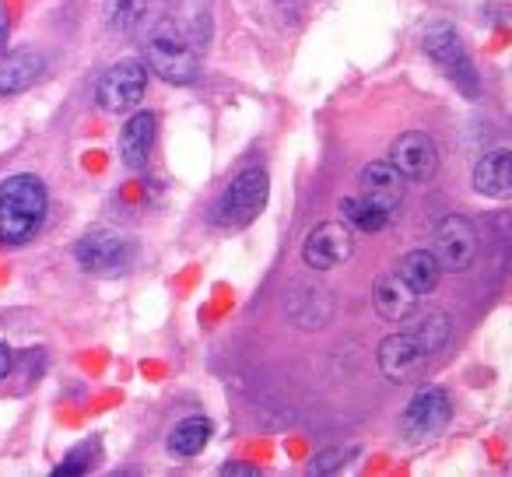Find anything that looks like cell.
I'll return each mask as SVG.
<instances>
[{
	"label": "cell",
	"mask_w": 512,
	"mask_h": 477,
	"mask_svg": "<svg viewBox=\"0 0 512 477\" xmlns=\"http://www.w3.org/2000/svg\"><path fill=\"white\" fill-rule=\"evenodd\" d=\"M50 214V193L43 179L32 172H18L0 183V243L25 246L39 235Z\"/></svg>",
	"instance_id": "6da1fadb"
},
{
	"label": "cell",
	"mask_w": 512,
	"mask_h": 477,
	"mask_svg": "<svg viewBox=\"0 0 512 477\" xmlns=\"http://www.w3.org/2000/svg\"><path fill=\"white\" fill-rule=\"evenodd\" d=\"M144 67L169 85H193L200 78V57L190 39L172 22H162L144 39Z\"/></svg>",
	"instance_id": "7a4b0ae2"
},
{
	"label": "cell",
	"mask_w": 512,
	"mask_h": 477,
	"mask_svg": "<svg viewBox=\"0 0 512 477\" xmlns=\"http://www.w3.org/2000/svg\"><path fill=\"white\" fill-rule=\"evenodd\" d=\"M421 46H425L428 60L453 81L456 92H463L467 99H477V95H481V74H477L474 60H470L467 46H463L460 32H456L453 25L449 22L428 25L425 36H421Z\"/></svg>",
	"instance_id": "3957f363"
},
{
	"label": "cell",
	"mask_w": 512,
	"mask_h": 477,
	"mask_svg": "<svg viewBox=\"0 0 512 477\" xmlns=\"http://www.w3.org/2000/svg\"><path fill=\"white\" fill-rule=\"evenodd\" d=\"M74 260L85 274L92 278H123L130 274L137 260V246L130 235L113 232V228H95V232L81 235L74 246Z\"/></svg>",
	"instance_id": "277c9868"
},
{
	"label": "cell",
	"mask_w": 512,
	"mask_h": 477,
	"mask_svg": "<svg viewBox=\"0 0 512 477\" xmlns=\"http://www.w3.org/2000/svg\"><path fill=\"white\" fill-rule=\"evenodd\" d=\"M271 197V179L264 169H242L239 176L228 183V190L218 200V214L214 218L228 228H246L260 218Z\"/></svg>",
	"instance_id": "5b68a950"
},
{
	"label": "cell",
	"mask_w": 512,
	"mask_h": 477,
	"mask_svg": "<svg viewBox=\"0 0 512 477\" xmlns=\"http://www.w3.org/2000/svg\"><path fill=\"white\" fill-rule=\"evenodd\" d=\"M435 260H439L442 274H463L477 264L481 257V235H477L474 221L463 214H446L435 225Z\"/></svg>",
	"instance_id": "8992f818"
},
{
	"label": "cell",
	"mask_w": 512,
	"mask_h": 477,
	"mask_svg": "<svg viewBox=\"0 0 512 477\" xmlns=\"http://www.w3.org/2000/svg\"><path fill=\"white\" fill-rule=\"evenodd\" d=\"M144 92H148V67L141 60H120L109 71H102L95 85V106L109 116H120L141 106Z\"/></svg>",
	"instance_id": "52a82bcc"
},
{
	"label": "cell",
	"mask_w": 512,
	"mask_h": 477,
	"mask_svg": "<svg viewBox=\"0 0 512 477\" xmlns=\"http://www.w3.org/2000/svg\"><path fill=\"white\" fill-rule=\"evenodd\" d=\"M449 418H453V400H449V393L442 390V386H421V390L407 400L404 411H400V435H404L407 442H414V446H421V442L435 439V435L449 425Z\"/></svg>",
	"instance_id": "ba28073f"
},
{
	"label": "cell",
	"mask_w": 512,
	"mask_h": 477,
	"mask_svg": "<svg viewBox=\"0 0 512 477\" xmlns=\"http://www.w3.org/2000/svg\"><path fill=\"white\" fill-rule=\"evenodd\" d=\"M355 257V232L344 221H323L302 243V260L309 271H334Z\"/></svg>",
	"instance_id": "9c48e42d"
},
{
	"label": "cell",
	"mask_w": 512,
	"mask_h": 477,
	"mask_svg": "<svg viewBox=\"0 0 512 477\" xmlns=\"http://www.w3.org/2000/svg\"><path fill=\"white\" fill-rule=\"evenodd\" d=\"M386 162L404 179H411V183H428L439 172V144L428 134H421V130H407V134H400L390 144Z\"/></svg>",
	"instance_id": "30bf717a"
},
{
	"label": "cell",
	"mask_w": 512,
	"mask_h": 477,
	"mask_svg": "<svg viewBox=\"0 0 512 477\" xmlns=\"http://www.w3.org/2000/svg\"><path fill=\"white\" fill-rule=\"evenodd\" d=\"M428 358H432V351H428L425 344H421L418 337L404 327L400 334H390L383 344H379L376 362L390 383H407V379H414L421 369H425Z\"/></svg>",
	"instance_id": "8fae6325"
},
{
	"label": "cell",
	"mask_w": 512,
	"mask_h": 477,
	"mask_svg": "<svg viewBox=\"0 0 512 477\" xmlns=\"http://www.w3.org/2000/svg\"><path fill=\"white\" fill-rule=\"evenodd\" d=\"M404 183L407 179L400 176L386 158L383 162H369V165H362V172H358V197H362L365 204L379 207V211L397 218L400 204H404Z\"/></svg>",
	"instance_id": "7c38bea8"
},
{
	"label": "cell",
	"mask_w": 512,
	"mask_h": 477,
	"mask_svg": "<svg viewBox=\"0 0 512 477\" xmlns=\"http://www.w3.org/2000/svg\"><path fill=\"white\" fill-rule=\"evenodd\" d=\"M155 137H158V116L151 113V109H137L120 127V162L127 165L130 172H141L151 158Z\"/></svg>",
	"instance_id": "4fadbf2b"
},
{
	"label": "cell",
	"mask_w": 512,
	"mask_h": 477,
	"mask_svg": "<svg viewBox=\"0 0 512 477\" xmlns=\"http://www.w3.org/2000/svg\"><path fill=\"white\" fill-rule=\"evenodd\" d=\"M43 78V57L36 50H4L0 53V99L29 92Z\"/></svg>",
	"instance_id": "5bb4252c"
},
{
	"label": "cell",
	"mask_w": 512,
	"mask_h": 477,
	"mask_svg": "<svg viewBox=\"0 0 512 477\" xmlns=\"http://www.w3.org/2000/svg\"><path fill=\"white\" fill-rule=\"evenodd\" d=\"M418 295L407 288V281L400 278L397 271L393 274H383V278L376 281V288H372V306H376V313L383 316V320L390 323H400L407 320V316L418 309Z\"/></svg>",
	"instance_id": "9a60e30c"
},
{
	"label": "cell",
	"mask_w": 512,
	"mask_h": 477,
	"mask_svg": "<svg viewBox=\"0 0 512 477\" xmlns=\"http://www.w3.org/2000/svg\"><path fill=\"white\" fill-rule=\"evenodd\" d=\"M474 190L481 197L505 200L512 193V151L495 148L474 165Z\"/></svg>",
	"instance_id": "2e32d148"
},
{
	"label": "cell",
	"mask_w": 512,
	"mask_h": 477,
	"mask_svg": "<svg viewBox=\"0 0 512 477\" xmlns=\"http://www.w3.org/2000/svg\"><path fill=\"white\" fill-rule=\"evenodd\" d=\"M334 316V302L323 288H295L288 295V320L302 330L327 327V320Z\"/></svg>",
	"instance_id": "e0dca14e"
},
{
	"label": "cell",
	"mask_w": 512,
	"mask_h": 477,
	"mask_svg": "<svg viewBox=\"0 0 512 477\" xmlns=\"http://www.w3.org/2000/svg\"><path fill=\"white\" fill-rule=\"evenodd\" d=\"M397 274L407 281V288H411L418 299H428V295H432L435 288H439V281H442V267H439V260H435L432 250L404 253V257H400Z\"/></svg>",
	"instance_id": "ac0fdd59"
},
{
	"label": "cell",
	"mask_w": 512,
	"mask_h": 477,
	"mask_svg": "<svg viewBox=\"0 0 512 477\" xmlns=\"http://www.w3.org/2000/svg\"><path fill=\"white\" fill-rule=\"evenodd\" d=\"M211 418L204 414H190V418L176 421V428L169 432V453L179 456V460H193L197 453H204V446L211 442Z\"/></svg>",
	"instance_id": "d6986e66"
},
{
	"label": "cell",
	"mask_w": 512,
	"mask_h": 477,
	"mask_svg": "<svg viewBox=\"0 0 512 477\" xmlns=\"http://www.w3.org/2000/svg\"><path fill=\"white\" fill-rule=\"evenodd\" d=\"M341 214H344V225H348L355 235H379V232H386V228L393 225V214L365 204L362 197H344L341 200Z\"/></svg>",
	"instance_id": "ffe728a7"
},
{
	"label": "cell",
	"mask_w": 512,
	"mask_h": 477,
	"mask_svg": "<svg viewBox=\"0 0 512 477\" xmlns=\"http://www.w3.org/2000/svg\"><path fill=\"white\" fill-rule=\"evenodd\" d=\"M407 330H411L432 355L442 351V344L449 341V320H446V313H439V309H414V313L407 316Z\"/></svg>",
	"instance_id": "44dd1931"
},
{
	"label": "cell",
	"mask_w": 512,
	"mask_h": 477,
	"mask_svg": "<svg viewBox=\"0 0 512 477\" xmlns=\"http://www.w3.org/2000/svg\"><path fill=\"white\" fill-rule=\"evenodd\" d=\"M102 15L113 32H134L148 15V0H102Z\"/></svg>",
	"instance_id": "7402d4cb"
},
{
	"label": "cell",
	"mask_w": 512,
	"mask_h": 477,
	"mask_svg": "<svg viewBox=\"0 0 512 477\" xmlns=\"http://www.w3.org/2000/svg\"><path fill=\"white\" fill-rule=\"evenodd\" d=\"M95 456H99V442H81L74 446L71 453L64 456L60 467H53V477H78V474H88L95 467Z\"/></svg>",
	"instance_id": "603a6c76"
},
{
	"label": "cell",
	"mask_w": 512,
	"mask_h": 477,
	"mask_svg": "<svg viewBox=\"0 0 512 477\" xmlns=\"http://www.w3.org/2000/svg\"><path fill=\"white\" fill-rule=\"evenodd\" d=\"M344 467V449L341 446H330V449H320V453L309 460L306 474L309 477H323V474H334V470Z\"/></svg>",
	"instance_id": "cb8c5ba5"
},
{
	"label": "cell",
	"mask_w": 512,
	"mask_h": 477,
	"mask_svg": "<svg viewBox=\"0 0 512 477\" xmlns=\"http://www.w3.org/2000/svg\"><path fill=\"white\" fill-rule=\"evenodd\" d=\"M221 477H260L264 470L253 467V463H225V467L218 470Z\"/></svg>",
	"instance_id": "d4e9b609"
},
{
	"label": "cell",
	"mask_w": 512,
	"mask_h": 477,
	"mask_svg": "<svg viewBox=\"0 0 512 477\" xmlns=\"http://www.w3.org/2000/svg\"><path fill=\"white\" fill-rule=\"evenodd\" d=\"M11 365H15V351H11L8 344H0V379H8Z\"/></svg>",
	"instance_id": "484cf974"
},
{
	"label": "cell",
	"mask_w": 512,
	"mask_h": 477,
	"mask_svg": "<svg viewBox=\"0 0 512 477\" xmlns=\"http://www.w3.org/2000/svg\"><path fill=\"white\" fill-rule=\"evenodd\" d=\"M274 4H278V8L285 11V15H299V11L306 8L309 0H274Z\"/></svg>",
	"instance_id": "4316f807"
},
{
	"label": "cell",
	"mask_w": 512,
	"mask_h": 477,
	"mask_svg": "<svg viewBox=\"0 0 512 477\" xmlns=\"http://www.w3.org/2000/svg\"><path fill=\"white\" fill-rule=\"evenodd\" d=\"M8 39H11V22H8V15L0 11V53L8 50Z\"/></svg>",
	"instance_id": "83f0119b"
}]
</instances>
